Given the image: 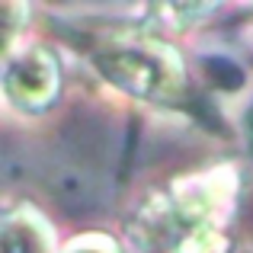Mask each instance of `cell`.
Wrapping results in <instances>:
<instances>
[{
  "instance_id": "6da1fadb",
  "label": "cell",
  "mask_w": 253,
  "mask_h": 253,
  "mask_svg": "<svg viewBox=\"0 0 253 253\" xmlns=\"http://www.w3.org/2000/svg\"><path fill=\"white\" fill-rule=\"evenodd\" d=\"M45 186L68 211H96L109 202L112 179L51 151L45 157Z\"/></svg>"
}]
</instances>
